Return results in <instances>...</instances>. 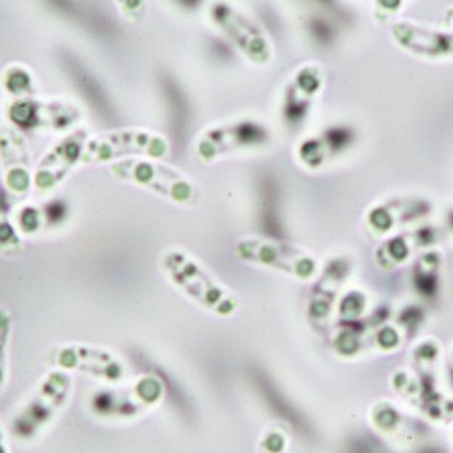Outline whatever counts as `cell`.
I'll return each mask as SVG.
<instances>
[{"label":"cell","mask_w":453,"mask_h":453,"mask_svg":"<svg viewBox=\"0 0 453 453\" xmlns=\"http://www.w3.org/2000/svg\"><path fill=\"white\" fill-rule=\"evenodd\" d=\"M0 453H11V447H9V438L7 433L2 428L0 425Z\"/></svg>","instance_id":"5b68a950"},{"label":"cell","mask_w":453,"mask_h":453,"mask_svg":"<svg viewBox=\"0 0 453 453\" xmlns=\"http://www.w3.org/2000/svg\"><path fill=\"white\" fill-rule=\"evenodd\" d=\"M164 387L156 377L142 375L130 386H108L92 394L89 411L103 423L127 425L134 423L159 406Z\"/></svg>","instance_id":"7a4b0ae2"},{"label":"cell","mask_w":453,"mask_h":453,"mask_svg":"<svg viewBox=\"0 0 453 453\" xmlns=\"http://www.w3.org/2000/svg\"><path fill=\"white\" fill-rule=\"evenodd\" d=\"M60 365L65 370H77L81 373L101 379L108 386H118L125 377L121 362H118L108 351L88 346L64 349L60 353Z\"/></svg>","instance_id":"3957f363"},{"label":"cell","mask_w":453,"mask_h":453,"mask_svg":"<svg viewBox=\"0 0 453 453\" xmlns=\"http://www.w3.org/2000/svg\"><path fill=\"white\" fill-rule=\"evenodd\" d=\"M11 338V314L0 307V394L7 384V348Z\"/></svg>","instance_id":"277c9868"},{"label":"cell","mask_w":453,"mask_h":453,"mask_svg":"<svg viewBox=\"0 0 453 453\" xmlns=\"http://www.w3.org/2000/svg\"><path fill=\"white\" fill-rule=\"evenodd\" d=\"M72 392L73 382L68 373H48L11 416L9 434L23 445L38 441L62 418Z\"/></svg>","instance_id":"6da1fadb"}]
</instances>
